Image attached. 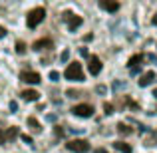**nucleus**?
<instances>
[{"label":"nucleus","instance_id":"f257e3e1","mask_svg":"<svg viewBox=\"0 0 157 153\" xmlns=\"http://www.w3.org/2000/svg\"><path fill=\"white\" fill-rule=\"evenodd\" d=\"M44 18H46V10L44 8H32L30 12H28V16H26V24H28V28H38L40 24L44 22Z\"/></svg>","mask_w":157,"mask_h":153},{"label":"nucleus","instance_id":"f03ea898","mask_svg":"<svg viewBox=\"0 0 157 153\" xmlns=\"http://www.w3.org/2000/svg\"><path fill=\"white\" fill-rule=\"evenodd\" d=\"M64 76H66V80H70V82H84V70H82V64L72 62V64L66 68Z\"/></svg>","mask_w":157,"mask_h":153},{"label":"nucleus","instance_id":"7ed1b4c3","mask_svg":"<svg viewBox=\"0 0 157 153\" xmlns=\"http://www.w3.org/2000/svg\"><path fill=\"white\" fill-rule=\"evenodd\" d=\"M66 147L72 153H88L90 151V143L86 141V139H70V141L66 143Z\"/></svg>","mask_w":157,"mask_h":153},{"label":"nucleus","instance_id":"20e7f679","mask_svg":"<svg viewBox=\"0 0 157 153\" xmlns=\"http://www.w3.org/2000/svg\"><path fill=\"white\" fill-rule=\"evenodd\" d=\"M72 113L78 115V117H92L94 115V105H90V103H78V105L72 107Z\"/></svg>","mask_w":157,"mask_h":153},{"label":"nucleus","instance_id":"39448f33","mask_svg":"<svg viewBox=\"0 0 157 153\" xmlns=\"http://www.w3.org/2000/svg\"><path fill=\"white\" fill-rule=\"evenodd\" d=\"M20 82H24V84H30V86H36L42 82V78H40L38 72H30V70H24L22 74H20Z\"/></svg>","mask_w":157,"mask_h":153},{"label":"nucleus","instance_id":"423d86ee","mask_svg":"<svg viewBox=\"0 0 157 153\" xmlns=\"http://www.w3.org/2000/svg\"><path fill=\"white\" fill-rule=\"evenodd\" d=\"M54 48V42L50 38H42V40H36L34 44H32V50L34 52H42V50H52Z\"/></svg>","mask_w":157,"mask_h":153},{"label":"nucleus","instance_id":"0eeeda50","mask_svg":"<svg viewBox=\"0 0 157 153\" xmlns=\"http://www.w3.org/2000/svg\"><path fill=\"white\" fill-rule=\"evenodd\" d=\"M155 80H157V74L155 72H145L143 76H139L137 84H139V88H147V86H151Z\"/></svg>","mask_w":157,"mask_h":153},{"label":"nucleus","instance_id":"6e6552de","mask_svg":"<svg viewBox=\"0 0 157 153\" xmlns=\"http://www.w3.org/2000/svg\"><path fill=\"white\" fill-rule=\"evenodd\" d=\"M88 70H90L92 76H98V74L101 72V60L98 56H92V58H90V62H88Z\"/></svg>","mask_w":157,"mask_h":153},{"label":"nucleus","instance_id":"1a4fd4ad","mask_svg":"<svg viewBox=\"0 0 157 153\" xmlns=\"http://www.w3.org/2000/svg\"><path fill=\"white\" fill-rule=\"evenodd\" d=\"M100 2V6L104 8L105 12H117L119 10V2L117 0H98Z\"/></svg>","mask_w":157,"mask_h":153},{"label":"nucleus","instance_id":"9d476101","mask_svg":"<svg viewBox=\"0 0 157 153\" xmlns=\"http://www.w3.org/2000/svg\"><path fill=\"white\" fill-rule=\"evenodd\" d=\"M82 22H84V20H82V16L72 14V16H70V20H68V30H70V32H76L78 28L82 26Z\"/></svg>","mask_w":157,"mask_h":153},{"label":"nucleus","instance_id":"9b49d317","mask_svg":"<svg viewBox=\"0 0 157 153\" xmlns=\"http://www.w3.org/2000/svg\"><path fill=\"white\" fill-rule=\"evenodd\" d=\"M20 96H22V100H26V101H38L40 94L36 92V90H24Z\"/></svg>","mask_w":157,"mask_h":153},{"label":"nucleus","instance_id":"f8f14e48","mask_svg":"<svg viewBox=\"0 0 157 153\" xmlns=\"http://www.w3.org/2000/svg\"><path fill=\"white\" fill-rule=\"evenodd\" d=\"M26 123H28V127H30L34 133H40V131H42V125H40V121H38L36 117H32V115L26 119Z\"/></svg>","mask_w":157,"mask_h":153},{"label":"nucleus","instance_id":"ddd939ff","mask_svg":"<svg viewBox=\"0 0 157 153\" xmlns=\"http://www.w3.org/2000/svg\"><path fill=\"white\" fill-rule=\"evenodd\" d=\"M113 147H115V149H117L119 153H133L131 145H129V143H125V141H115V143H113Z\"/></svg>","mask_w":157,"mask_h":153},{"label":"nucleus","instance_id":"4468645a","mask_svg":"<svg viewBox=\"0 0 157 153\" xmlns=\"http://www.w3.org/2000/svg\"><path fill=\"white\" fill-rule=\"evenodd\" d=\"M4 133H6V141H14V139L20 135V131H18V127H16V125H12V127H8Z\"/></svg>","mask_w":157,"mask_h":153},{"label":"nucleus","instance_id":"2eb2a0df","mask_svg":"<svg viewBox=\"0 0 157 153\" xmlns=\"http://www.w3.org/2000/svg\"><path fill=\"white\" fill-rule=\"evenodd\" d=\"M115 129H117V133L119 135H131V133H133V129H131V127L129 125H127V123H117V125H115Z\"/></svg>","mask_w":157,"mask_h":153},{"label":"nucleus","instance_id":"dca6fc26","mask_svg":"<svg viewBox=\"0 0 157 153\" xmlns=\"http://www.w3.org/2000/svg\"><path fill=\"white\" fill-rule=\"evenodd\" d=\"M141 62H143V56H141V54H135V56H131V58H129V62H127V68H135V66H141Z\"/></svg>","mask_w":157,"mask_h":153},{"label":"nucleus","instance_id":"f3484780","mask_svg":"<svg viewBox=\"0 0 157 153\" xmlns=\"http://www.w3.org/2000/svg\"><path fill=\"white\" fill-rule=\"evenodd\" d=\"M16 52L24 54V52H26V44H24V42H16Z\"/></svg>","mask_w":157,"mask_h":153},{"label":"nucleus","instance_id":"a211bd4d","mask_svg":"<svg viewBox=\"0 0 157 153\" xmlns=\"http://www.w3.org/2000/svg\"><path fill=\"white\" fill-rule=\"evenodd\" d=\"M104 111H105V115H111V113H113V105H111V103H104Z\"/></svg>","mask_w":157,"mask_h":153},{"label":"nucleus","instance_id":"6ab92c4d","mask_svg":"<svg viewBox=\"0 0 157 153\" xmlns=\"http://www.w3.org/2000/svg\"><path fill=\"white\" fill-rule=\"evenodd\" d=\"M20 137H22V141L26 143V145H34V141H32V137L28 133H24V135H20Z\"/></svg>","mask_w":157,"mask_h":153},{"label":"nucleus","instance_id":"aec40b11","mask_svg":"<svg viewBox=\"0 0 157 153\" xmlns=\"http://www.w3.org/2000/svg\"><path fill=\"white\" fill-rule=\"evenodd\" d=\"M50 80H52V82H60V72L52 70V72H50Z\"/></svg>","mask_w":157,"mask_h":153},{"label":"nucleus","instance_id":"412c9836","mask_svg":"<svg viewBox=\"0 0 157 153\" xmlns=\"http://www.w3.org/2000/svg\"><path fill=\"white\" fill-rule=\"evenodd\" d=\"M70 16H72V12H70V10H66V12H62L60 20H62V22H68V20H70Z\"/></svg>","mask_w":157,"mask_h":153},{"label":"nucleus","instance_id":"4be33fe9","mask_svg":"<svg viewBox=\"0 0 157 153\" xmlns=\"http://www.w3.org/2000/svg\"><path fill=\"white\" fill-rule=\"evenodd\" d=\"M66 96H68V98H80L82 94L76 92V90H68V92H66Z\"/></svg>","mask_w":157,"mask_h":153},{"label":"nucleus","instance_id":"5701e85b","mask_svg":"<svg viewBox=\"0 0 157 153\" xmlns=\"http://www.w3.org/2000/svg\"><path fill=\"white\" fill-rule=\"evenodd\" d=\"M68 58H70V50H64V52H62V56H60V60L62 62H68Z\"/></svg>","mask_w":157,"mask_h":153},{"label":"nucleus","instance_id":"b1692460","mask_svg":"<svg viewBox=\"0 0 157 153\" xmlns=\"http://www.w3.org/2000/svg\"><path fill=\"white\" fill-rule=\"evenodd\" d=\"M113 90H125V82H123V84H121V82H115V84H113Z\"/></svg>","mask_w":157,"mask_h":153},{"label":"nucleus","instance_id":"393cba45","mask_svg":"<svg viewBox=\"0 0 157 153\" xmlns=\"http://www.w3.org/2000/svg\"><path fill=\"white\" fill-rule=\"evenodd\" d=\"M4 143H8V141H6V133L0 129V145H4Z\"/></svg>","mask_w":157,"mask_h":153},{"label":"nucleus","instance_id":"a878e982","mask_svg":"<svg viewBox=\"0 0 157 153\" xmlns=\"http://www.w3.org/2000/svg\"><path fill=\"white\" fill-rule=\"evenodd\" d=\"M54 133H56V135H60V137H62V135H64V129H62L60 125H56V129H54Z\"/></svg>","mask_w":157,"mask_h":153},{"label":"nucleus","instance_id":"bb28decb","mask_svg":"<svg viewBox=\"0 0 157 153\" xmlns=\"http://www.w3.org/2000/svg\"><path fill=\"white\" fill-rule=\"evenodd\" d=\"M96 92H98V94H105V92H107V88H105V86H98Z\"/></svg>","mask_w":157,"mask_h":153},{"label":"nucleus","instance_id":"cd10ccee","mask_svg":"<svg viewBox=\"0 0 157 153\" xmlns=\"http://www.w3.org/2000/svg\"><path fill=\"white\" fill-rule=\"evenodd\" d=\"M145 58H147V60H149V62H155V64H157V58L153 56V54H147V56H145Z\"/></svg>","mask_w":157,"mask_h":153},{"label":"nucleus","instance_id":"c85d7f7f","mask_svg":"<svg viewBox=\"0 0 157 153\" xmlns=\"http://www.w3.org/2000/svg\"><path fill=\"white\" fill-rule=\"evenodd\" d=\"M16 109H18V103H16V101H10V111H16Z\"/></svg>","mask_w":157,"mask_h":153},{"label":"nucleus","instance_id":"c756f323","mask_svg":"<svg viewBox=\"0 0 157 153\" xmlns=\"http://www.w3.org/2000/svg\"><path fill=\"white\" fill-rule=\"evenodd\" d=\"M94 40V34H88V36H84V42H92Z\"/></svg>","mask_w":157,"mask_h":153},{"label":"nucleus","instance_id":"7c9ffc66","mask_svg":"<svg viewBox=\"0 0 157 153\" xmlns=\"http://www.w3.org/2000/svg\"><path fill=\"white\" fill-rule=\"evenodd\" d=\"M4 36H6V28L0 26V38H4Z\"/></svg>","mask_w":157,"mask_h":153},{"label":"nucleus","instance_id":"2f4dec72","mask_svg":"<svg viewBox=\"0 0 157 153\" xmlns=\"http://www.w3.org/2000/svg\"><path fill=\"white\" fill-rule=\"evenodd\" d=\"M46 119H48V121H56V115H54V113H50V115H48Z\"/></svg>","mask_w":157,"mask_h":153},{"label":"nucleus","instance_id":"473e14b6","mask_svg":"<svg viewBox=\"0 0 157 153\" xmlns=\"http://www.w3.org/2000/svg\"><path fill=\"white\" fill-rule=\"evenodd\" d=\"M151 24H153V26H157V14L153 16V18H151Z\"/></svg>","mask_w":157,"mask_h":153},{"label":"nucleus","instance_id":"72a5a7b5","mask_svg":"<svg viewBox=\"0 0 157 153\" xmlns=\"http://www.w3.org/2000/svg\"><path fill=\"white\" fill-rule=\"evenodd\" d=\"M94 153H107V149H101V147H100V149H96Z\"/></svg>","mask_w":157,"mask_h":153},{"label":"nucleus","instance_id":"f704fd0d","mask_svg":"<svg viewBox=\"0 0 157 153\" xmlns=\"http://www.w3.org/2000/svg\"><path fill=\"white\" fill-rule=\"evenodd\" d=\"M153 98H155V100H157V88H155V92H153Z\"/></svg>","mask_w":157,"mask_h":153}]
</instances>
